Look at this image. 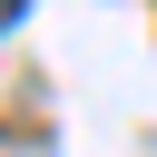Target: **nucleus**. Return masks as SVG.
Masks as SVG:
<instances>
[{
  "instance_id": "obj_1",
  "label": "nucleus",
  "mask_w": 157,
  "mask_h": 157,
  "mask_svg": "<svg viewBox=\"0 0 157 157\" xmlns=\"http://www.w3.org/2000/svg\"><path fill=\"white\" fill-rule=\"evenodd\" d=\"M10 20H20V0H0V29H10Z\"/></svg>"
}]
</instances>
